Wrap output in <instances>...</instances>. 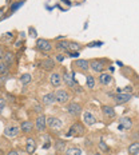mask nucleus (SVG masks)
<instances>
[{
  "mask_svg": "<svg viewBox=\"0 0 139 155\" xmlns=\"http://www.w3.org/2000/svg\"><path fill=\"white\" fill-rule=\"evenodd\" d=\"M4 48H3V46H0V60H3V56H4Z\"/></svg>",
  "mask_w": 139,
  "mask_h": 155,
  "instance_id": "72a5a7b5",
  "label": "nucleus"
},
{
  "mask_svg": "<svg viewBox=\"0 0 139 155\" xmlns=\"http://www.w3.org/2000/svg\"><path fill=\"white\" fill-rule=\"evenodd\" d=\"M55 48L60 52H67L68 51V41L67 40H62V41H58L55 43Z\"/></svg>",
  "mask_w": 139,
  "mask_h": 155,
  "instance_id": "aec40b11",
  "label": "nucleus"
},
{
  "mask_svg": "<svg viewBox=\"0 0 139 155\" xmlns=\"http://www.w3.org/2000/svg\"><path fill=\"white\" fill-rule=\"evenodd\" d=\"M46 127H47V116L44 114H40L35 120V128L41 132L46 130Z\"/></svg>",
  "mask_w": 139,
  "mask_h": 155,
  "instance_id": "9b49d317",
  "label": "nucleus"
},
{
  "mask_svg": "<svg viewBox=\"0 0 139 155\" xmlns=\"http://www.w3.org/2000/svg\"><path fill=\"white\" fill-rule=\"evenodd\" d=\"M7 71H8V66L4 62H3V60H0V76L4 75Z\"/></svg>",
  "mask_w": 139,
  "mask_h": 155,
  "instance_id": "c85d7f7f",
  "label": "nucleus"
},
{
  "mask_svg": "<svg viewBox=\"0 0 139 155\" xmlns=\"http://www.w3.org/2000/svg\"><path fill=\"white\" fill-rule=\"evenodd\" d=\"M56 102L55 101V94L54 92H48V94H44L43 98H41V103L44 106H51Z\"/></svg>",
  "mask_w": 139,
  "mask_h": 155,
  "instance_id": "f3484780",
  "label": "nucleus"
},
{
  "mask_svg": "<svg viewBox=\"0 0 139 155\" xmlns=\"http://www.w3.org/2000/svg\"><path fill=\"white\" fill-rule=\"evenodd\" d=\"M131 127H132V119L131 118H126V116H123V118L119 119V122H118V128L119 130L128 131Z\"/></svg>",
  "mask_w": 139,
  "mask_h": 155,
  "instance_id": "f8f14e48",
  "label": "nucleus"
},
{
  "mask_svg": "<svg viewBox=\"0 0 139 155\" xmlns=\"http://www.w3.org/2000/svg\"><path fill=\"white\" fill-rule=\"evenodd\" d=\"M91 155H102V154H101V153H92Z\"/></svg>",
  "mask_w": 139,
  "mask_h": 155,
  "instance_id": "e433bc0d",
  "label": "nucleus"
},
{
  "mask_svg": "<svg viewBox=\"0 0 139 155\" xmlns=\"http://www.w3.org/2000/svg\"><path fill=\"white\" fill-rule=\"evenodd\" d=\"M84 131H86L84 126L80 123V122H76V123H74V124L70 127L68 135H70V137H76V138H79V137H83V135H84Z\"/></svg>",
  "mask_w": 139,
  "mask_h": 155,
  "instance_id": "f257e3e1",
  "label": "nucleus"
},
{
  "mask_svg": "<svg viewBox=\"0 0 139 155\" xmlns=\"http://www.w3.org/2000/svg\"><path fill=\"white\" fill-rule=\"evenodd\" d=\"M35 128V123L32 120H24L20 126V130L24 132V134H30V132L34 131Z\"/></svg>",
  "mask_w": 139,
  "mask_h": 155,
  "instance_id": "dca6fc26",
  "label": "nucleus"
},
{
  "mask_svg": "<svg viewBox=\"0 0 139 155\" xmlns=\"http://www.w3.org/2000/svg\"><path fill=\"white\" fill-rule=\"evenodd\" d=\"M3 14H4V8H0V18L3 16Z\"/></svg>",
  "mask_w": 139,
  "mask_h": 155,
  "instance_id": "c9c22d12",
  "label": "nucleus"
},
{
  "mask_svg": "<svg viewBox=\"0 0 139 155\" xmlns=\"http://www.w3.org/2000/svg\"><path fill=\"white\" fill-rule=\"evenodd\" d=\"M131 98H132V95L131 94H124V92H118L115 95V104H118V106H122V104H124V103H127V102H130L131 101Z\"/></svg>",
  "mask_w": 139,
  "mask_h": 155,
  "instance_id": "9d476101",
  "label": "nucleus"
},
{
  "mask_svg": "<svg viewBox=\"0 0 139 155\" xmlns=\"http://www.w3.org/2000/svg\"><path fill=\"white\" fill-rule=\"evenodd\" d=\"M128 154H130V155L139 154V143H138V142H134L132 144L128 146Z\"/></svg>",
  "mask_w": 139,
  "mask_h": 155,
  "instance_id": "393cba45",
  "label": "nucleus"
},
{
  "mask_svg": "<svg viewBox=\"0 0 139 155\" xmlns=\"http://www.w3.org/2000/svg\"><path fill=\"white\" fill-rule=\"evenodd\" d=\"M15 59V55L12 52H4V56H3V62H4L7 66H9Z\"/></svg>",
  "mask_w": 139,
  "mask_h": 155,
  "instance_id": "5701e85b",
  "label": "nucleus"
},
{
  "mask_svg": "<svg viewBox=\"0 0 139 155\" xmlns=\"http://www.w3.org/2000/svg\"><path fill=\"white\" fill-rule=\"evenodd\" d=\"M82 118H83V123L87 124V126H94L96 122H98V119H96L90 111H83Z\"/></svg>",
  "mask_w": 139,
  "mask_h": 155,
  "instance_id": "ddd939ff",
  "label": "nucleus"
},
{
  "mask_svg": "<svg viewBox=\"0 0 139 155\" xmlns=\"http://www.w3.org/2000/svg\"><path fill=\"white\" fill-rule=\"evenodd\" d=\"M67 112H68L71 116H74V118H78V116L82 115L83 108H82V106H80L79 103L71 102V103H68V104H67Z\"/></svg>",
  "mask_w": 139,
  "mask_h": 155,
  "instance_id": "20e7f679",
  "label": "nucleus"
},
{
  "mask_svg": "<svg viewBox=\"0 0 139 155\" xmlns=\"http://www.w3.org/2000/svg\"><path fill=\"white\" fill-rule=\"evenodd\" d=\"M72 67L80 72H87L90 70V60L86 59H76L72 62Z\"/></svg>",
  "mask_w": 139,
  "mask_h": 155,
  "instance_id": "423d86ee",
  "label": "nucleus"
},
{
  "mask_svg": "<svg viewBox=\"0 0 139 155\" xmlns=\"http://www.w3.org/2000/svg\"><path fill=\"white\" fill-rule=\"evenodd\" d=\"M25 150H27L28 154H34V153H35V150H36V142H35V139L30 138V139L27 140V146H25Z\"/></svg>",
  "mask_w": 139,
  "mask_h": 155,
  "instance_id": "412c9836",
  "label": "nucleus"
},
{
  "mask_svg": "<svg viewBox=\"0 0 139 155\" xmlns=\"http://www.w3.org/2000/svg\"><path fill=\"white\" fill-rule=\"evenodd\" d=\"M50 83H51V86L52 87H55V88L60 87L62 86V74H60L59 71H54V72H51Z\"/></svg>",
  "mask_w": 139,
  "mask_h": 155,
  "instance_id": "1a4fd4ad",
  "label": "nucleus"
},
{
  "mask_svg": "<svg viewBox=\"0 0 139 155\" xmlns=\"http://www.w3.org/2000/svg\"><path fill=\"white\" fill-rule=\"evenodd\" d=\"M20 134V127L18 124H8L7 127L4 128V135L7 138H16L18 135Z\"/></svg>",
  "mask_w": 139,
  "mask_h": 155,
  "instance_id": "0eeeda50",
  "label": "nucleus"
},
{
  "mask_svg": "<svg viewBox=\"0 0 139 155\" xmlns=\"http://www.w3.org/2000/svg\"><path fill=\"white\" fill-rule=\"evenodd\" d=\"M63 59H64V55H63L62 52L56 55V60H59V62H63Z\"/></svg>",
  "mask_w": 139,
  "mask_h": 155,
  "instance_id": "473e14b6",
  "label": "nucleus"
},
{
  "mask_svg": "<svg viewBox=\"0 0 139 155\" xmlns=\"http://www.w3.org/2000/svg\"><path fill=\"white\" fill-rule=\"evenodd\" d=\"M54 94H55V101L59 103V104H66V103H68V101H70L68 91L59 88V90H56Z\"/></svg>",
  "mask_w": 139,
  "mask_h": 155,
  "instance_id": "39448f33",
  "label": "nucleus"
},
{
  "mask_svg": "<svg viewBox=\"0 0 139 155\" xmlns=\"http://www.w3.org/2000/svg\"><path fill=\"white\" fill-rule=\"evenodd\" d=\"M64 154L66 155H82V150L76 146H71L64 151Z\"/></svg>",
  "mask_w": 139,
  "mask_h": 155,
  "instance_id": "4be33fe9",
  "label": "nucleus"
},
{
  "mask_svg": "<svg viewBox=\"0 0 139 155\" xmlns=\"http://www.w3.org/2000/svg\"><path fill=\"white\" fill-rule=\"evenodd\" d=\"M36 50L43 54H47L52 50V43L48 39H38L36 40Z\"/></svg>",
  "mask_w": 139,
  "mask_h": 155,
  "instance_id": "7ed1b4c3",
  "label": "nucleus"
},
{
  "mask_svg": "<svg viewBox=\"0 0 139 155\" xmlns=\"http://www.w3.org/2000/svg\"><path fill=\"white\" fill-rule=\"evenodd\" d=\"M47 126L52 130H59L63 127V122L56 116H47Z\"/></svg>",
  "mask_w": 139,
  "mask_h": 155,
  "instance_id": "6e6552de",
  "label": "nucleus"
},
{
  "mask_svg": "<svg viewBox=\"0 0 139 155\" xmlns=\"http://www.w3.org/2000/svg\"><path fill=\"white\" fill-rule=\"evenodd\" d=\"M40 67H41L43 70H46V71L54 70V68H55V60L51 59V58H47V59H44L43 62L40 63Z\"/></svg>",
  "mask_w": 139,
  "mask_h": 155,
  "instance_id": "a211bd4d",
  "label": "nucleus"
},
{
  "mask_svg": "<svg viewBox=\"0 0 139 155\" xmlns=\"http://www.w3.org/2000/svg\"><path fill=\"white\" fill-rule=\"evenodd\" d=\"M62 83H64L68 88H72V90H75V87H76L75 79H74V76L70 75L68 72H66L64 75H62Z\"/></svg>",
  "mask_w": 139,
  "mask_h": 155,
  "instance_id": "4468645a",
  "label": "nucleus"
},
{
  "mask_svg": "<svg viewBox=\"0 0 139 155\" xmlns=\"http://www.w3.org/2000/svg\"><path fill=\"white\" fill-rule=\"evenodd\" d=\"M102 112L106 118H115L116 115L114 107H111V106H102Z\"/></svg>",
  "mask_w": 139,
  "mask_h": 155,
  "instance_id": "6ab92c4d",
  "label": "nucleus"
},
{
  "mask_svg": "<svg viewBox=\"0 0 139 155\" xmlns=\"http://www.w3.org/2000/svg\"><path fill=\"white\" fill-rule=\"evenodd\" d=\"M31 80H32L31 74H23V75L20 76V83L22 84H28V83H31Z\"/></svg>",
  "mask_w": 139,
  "mask_h": 155,
  "instance_id": "cd10ccee",
  "label": "nucleus"
},
{
  "mask_svg": "<svg viewBox=\"0 0 139 155\" xmlns=\"http://www.w3.org/2000/svg\"><path fill=\"white\" fill-rule=\"evenodd\" d=\"M106 62L102 59H94V60H90V70H92L96 74H101V72H104L106 70Z\"/></svg>",
  "mask_w": 139,
  "mask_h": 155,
  "instance_id": "f03ea898",
  "label": "nucleus"
},
{
  "mask_svg": "<svg viewBox=\"0 0 139 155\" xmlns=\"http://www.w3.org/2000/svg\"><path fill=\"white\" fill-rule=\"evenodd\" d=\"M18 2H20V0H18Z\"/></svg>",
  "mask_w": 139,
  "mask_h": 155,
  "instance_id": "4c0bfd02",
  "label": "nucleus"
},
{
  "mask_svg": "<svg viewBox=\"0 0 139 155\" xmlns=\"http://www.w3.org/2000/svg\"><path fill=\"white\" fill-rule=\"evenodd\" d=\"M55 148H56V151H59V153H64V151H66V142H63V140L55 142Z\"/></svg>",
  "mask_w": 139,
  "mask_h": 155,
  "instance_id": "a878e982",
  "label": "nucleus"
},
{
  "mask_svg": "<svg viewBox=\"0 0 139 155\" xmlns=\"http://www.w3.org/2000/svg\"><path fill=\"white\" fill-rule=\"evenodd\" d=\"M4 107H5V102H4V99L0 98V114L3 112V110H4Z\"/></svg>",
  "mask_w": 139,
  "mask_h": 155,
  "instance_id": "c756f323",
  "label": "nucleus"
},
{
  "mask_svg": "<svg viewBox=\"0 0 139 155\" xmlns=\"http://www.w3.org/2000/svg\"><path fill=\"white\" fill-rule=\"evenodd\" d=\"M112 75L108 72H101L99 74V83L102 86H110L112 83Z\"/></svg>",
  "mask_w": 139,
  "mask_h": 155,
  "instance_id": "2eb2a0df",
  "label": "nucleus"
},
{
  "mask_svg": "<svg viewBox=\"0 0 139 155\" xmlns=\"http://www.w3.org/2000/svg\"><path fill=\"white\" fill-rule=\"evenodd\" d=\"M7 155H19V154L16 153V151H14V150H12V151H9V153H8Z\"/></svg>",
  "mask_w": 139,
  "mask_h": 155,
  "instance_id": "f704fd0d",
  "label": "nucleus"
},
{
  "mask_svg": "<svg viewBox=\"0 0 139 155\" xmlns=\"http://www.w3.org/2000/svg\"><path fill=\"white\" fill-rule=\"evenodd\" d=\"M22 4H23V2H18V3H16V4L14 5V7H11V11H15V9H16V8H19Z\"/></svg>",
  "mask_w": 139,
  "mask_h": 155,
  "instance_id": "2f4dec72",
  "label": "nucleus"
},
{
  "mask_svg": "<svg viewBox=\"0 0 139 155\" xmlns=\"http://www.w3.org/2000/svg\"><path fill=\"white\" fill-rule=\"evenodd\" d=\"M82 48L79 43L76 41H68V51H75V52H79V50Z\"/></svg>",
  "mask_w": 139,
  "mask_h": 155,
  "instance_id": "bb28decb",
  "label": "nucleus"
},
{
  "mask_svg": "<svg viewBox=\"0 0 139 155\" xmlns=\"http://www.w3.org/2000/svg\"><path fill=\"white\" fill-rule=\"evenodd\" d=\"M86 86L90 90H92L95 87V78L92 75H86Z\"/></svg>",
  "mask_w": 139,
  "mask_h": 155,
  "instance_id": "b1692460",
  "label": "nucleus"
},
{
  "mask_svg": "<svg viewBox=\"0 0 139 155\" xmlns=\"http://www.w3.org/2000/svg\"><path fill=\"white\" fill-rule=\"evenodd\" d=\"M99 146H101L102 150H104V151H107V153H108V147L106 146V143H104V142H103V140L99 142Z\"/></svg>",
  "mask_w": 139,
  "mask_h": 155,
  "instance_id": "7c9ffc66",
  "label": "nucleus"
}]
</instances>
